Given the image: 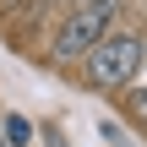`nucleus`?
Masks as SVG:
<instances>
[{"instance_id":"obj_1","label":"nucleus","mask_w":147,"mask_h":147,"mask_svg":"<svg viewBox=\"0 0 147 147\" xmlns=\"http://www.w3.org/2000/svg\"><path fill=\"white\" fill-rule=\"evenodd\" d=\"M136 71H142V33H131V27H109V33L93 44V55L82 60V76H87V87H98V93L131 87Z\"/></svg>"},{"instance_id":"obj_7","label":"nucleus","mask_w":147,"mask_h":147,"mask_svg":"<svg viewBox=\"0 0 147 147\" xmlns=\"http://www.w3.org/2000/svg\"><path fill=\"white\" fill-rule=\"evenodd\" d=\"M0 147H5V142H0Z\"/></svg>"},{"instance_id":"obj_6","label":"nucleus","mask_w":147,"mask_h":147,"mask_svg":"<svg viewBox=\"0 0 147 147\" xmlns=\"http://www.w3.org/2000/svg\"><path fill=\"white\" fill-rule=\"evenodd\" d=\"M71 5H82V0H71Z\"/></svg>"},{"instance_id":"obj_3","label":"nucleus","mask_w":147,"mask_h":147,"mask_svg":"<svg viewBox=\"0 0 147 147\" xmlns=\"http://www.w3.org/2000/svg\"><path fill=\"white\" fill-rule=\"evenodd\" d=\"M0 125H5V147H27L33 136H38V125H27L22 115H5Z\"/></svg>"},{"instance_id":"obj_2","label":"nucleus","mask_w":147,"mask_h":147,"mask_svg":"<svg viewBox=\"0 0 147 147\" xmlns=\"http://www.w3.org/2000/svg\"><path fill=\"white\" fill-rule=\"evenodd\" d=\"M115 16H120V0H82V5H71L65 22H60V33H55V44H49V60H55V65L87 60L93 44L115 27Z\"/></svg>"},{"instance_id":"obj_5","label":"nucleus","mask_w":147,"mask_h":147,"mask_svg":"<svg viewBox=\"0 0 147 147\" xmlns=\"http://www.w3.org/2000/svg\"><path fill=\"white\" fill-rule=\"evenodd\" d=\"M131 115H136V120H147V87L136 93V98H131Z\"/></svg>"},{"instance_id":"obj_4","label":"nucleus","mask_w":147,"mask_h":147,"mask_svg":"<svg viewBox=\"0 0 147 147\" xmlns=\"http://www.w3.org/2000/svg\"><path fill=\"white\" fill-rule=\"evenodd\" d=\"M38 131H44V147H71V142H65V131H60V125H38Z\"/></svg>"}]
</instances>
